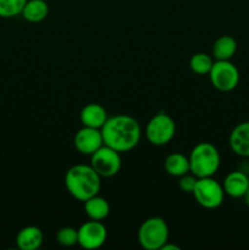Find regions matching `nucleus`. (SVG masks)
<instances>
[{"mask_svg": "<svg viewBox=\"0 0 249 250\" xmlns=\"http://www.w3.org/2000/svg\"><path fill=\"white\" fill-rule=\"evenodd\" d=\"M105 146L119 153H127L138 146L142 129L134 117L129 115H115L109 117L100 128Z\"/></svg>", "mask_w": 249, "mask_h": 250, "instance_id": "1", "label": "nucleus"}, {"mask_svg": "<svg viewBox=\"0 0 249 250\" xmlns=\"http://www.w3.org/2000/svg\"><path fill=\"white\" fill-rule=\"evenodd\" d=\"M65 187L75 199L84 203L98 195L102 188V177L90 165H75L66 172Z\"/></svg>", "mask_w": 249, "mask_h": 250, "instance_id": "2", "label": "nucleus"}, {"mask_svg": "<svg viewBox=\"0 0 249 250\" xmlns=\"http://www.w3.org/2000/svg\"><path fill=\"white\" fill-rule=\"evenodd\" d=\"M190 172L197 178L212 177L221 164V156L215 146L208 142L197 144L190 151L189 156Z\"/></svg>", "mask_w": 249, "mask_h": 250, "instance_id": "3", "label": "nucleus"}, {"mask_svg": "<svg viewBox=\"0 0 249 250\" xmlns=\"http://www.w3.org/2000/svg\"><path fill=\"white\" fill-rule=\"evenodd\" d=\"M138 242L145 250H161L168 242V226L163 217H149L138 229Z\"/></svg>", "mask_w": 249, "mask_h": 250, "instance_id": "4", "label": "nucleus"}, {"mask_svg": "<svg viewBox=\"0 0 249 250\" xmlns=\"http://www.w3.org/2000/svg\"><path fill=\"white\" fill-rule=\"evenodd\" d=\"M176 134V124L172 117L161 111L151 117L145 127V137L153 146H163L170 143Z\"/></svg>", "mask_w": 249, "mask_h": 250, "instance_id": "5", "label": "nucleus"}, {"mask_svg": "<svg viewBox=\"0 0 249 250\" xmlns=\"http://www.w3.org/2000/svg\"><path fill=\"white\" fill-rule=\"evenodd\" d=\"M193 195L200 207L205 209H217L222 205L226 194L221 183L212 177H204L198 178Z\"/></svg>", "mask_w": 249, "mask_h": 250, "instance_id": "6", "label": "nucleus"}, {"mask_svg": "<svg viewBox=\"0 0 249 250\" xmlns=\"http://www.w3.org/2000/svg\"><path fill=\"white\" fill-rule=\"evenodd\" d=\"M210 82L220 92H231L239 83V71L229 60H215L209 72Z\"/></svg>", "mask_w": 249, "mask_h": 250, "instance_id": "7", "label": "nucleus"}, {"mask_svg": "<svg viewBox=\"0 0 249 250\" xmlns=\"http://www.w3.org/2000/svg\"><path fill=\"white\" fill-rule=\"evenodd\" d=\"M89 165L102 178L114 177L121 170V153L104 144L90 155Z\"/></svg>", "mask_w": 249, "mask_h": 250, "instance_id": "8", "label": "nucleus"}, {"mask_svg": "<svg viewBox=\"0 0 249 250\" xmlns=\"http://www.w3.org/2000/svg\"><path fill=\"white\" fill-rule=\"evenodd\" d=\"M107 238V229L102 221L89 220L78 229V244L83 249L102 248Z\"/></svg>", "mask_w": 249, "mask_h": 250, "instance_id": "9", "label": "nucleus"}, {"mask_svg": "<svg viewBox=\"0 0 249 250\" xmlns=\"http://www.w3.org/2000/svg\"><path fill=\"white\" fill-rule=\"evenodd\" d=\"M75 148L78 153L82 155H92L98 150L100 146H104L103 134L99 128H92V127H84L78 129L73 139Z\"/></svg>", "mask_w": 249, "mask_h": 250, "instance_id": "10", "label": "nucleus"}, {"mask_svg": "<svg viewBox=\"0 0 249 250\" xmlns=\"http://www.w3.org/2000/svg\"><path fill=\"white\" fill-rule=\"evenodd\" d=\"M228 144L236 155L249 158V121L241 122L232 129Z\"/></svg>", "mask_w": 249, "mask_h": 250, "instance_id": "11", "label": "nucleus"}, {"mask_svg": "<svg viewBox=\"0 0 249 250\" xmlns=\"http://www.w3.org/2000/svg\"><path fill=\"white\" fill-rule=\"evenodd\" d=\"M109 119L107 111L105 107L100 104L90 103L85 105L80 114L81 124L84 127H92V128H102L106 120Z\"/></svg>", "mask_w": 249, "mask_h": 250, "instance_id": "12", "label": "nucleus"}, {"mask_svg": "<svg viewBox=\"0 0 249 250\" xmlns=\"http://www.w3.org/2000/svg\"><path fill=\"white\" fill-rule=\"evenodd\" d=\"M222 187L228 197L243 198L249 187V178L242 171H232L225 177Z\"/></svg>", "mask_w": 249, "mask_h": 250, "instance_id": "13", "label": "nucleus"}, {"mask_svg": "<svg viewBox=\"0 0 249 250\" xmlns=\"http://www.w3.org/2000/svg\"><path fill=\"white\" fill-rule=\"evenodd\" d=\"M43 232L37 226L23 227L16 236V244L21 250H37L43 244Z\"/></svg>", "mask_w": 249, "mask_h": 250, "instance_id": "14", "label": "nucleus"}, {"mask_svg": "<svg viewBox=\"0 0 249 250\" xmlns=\"http://www.w3.org/2000/svg\"><path fill=\"white\" fill-rule=\"evenodd\" d=\"M84 211L89 220L103 221L110 214V205L105 198L99 197V194L89 198L84 202Z\"/></svg>", "mask_w": 249, "mask_h": 250, "instance_id": "15", "label": "nucleus"}, {"mask_svg": "<svg viewBox=\"0 0 249 250\" xmlns=\"http://www.w3.org/2000/svg\"><path fill=\"white\" fill-rule=\"evenodd\" d=\"M165 171L172 177H182L190 172L189 159L181 153H172L165 159Z\"/></svg>", "mask_w": 249, "mask_h": 250, "instance_id": "16", "label": "nucleus"}, {"mask_svg": "<svg viewBox=\"0 0 249 250\" xmlns=\"http://www.w3.org/2000/svg\"><path fill=\"white\" fill-rule=\"evenodd\" d=\"M48 14L49 5L45 0H27L21 15L26 21L38 23L45 20Z\"/></svg>", "mask_w": 249, "mask_h": 250, "instance_id": "17", "label": "nucleus"}, {"mask_svg": "<svg viewBox=\"0 0 249 250\" xmlns=\"http://www.w3.org/2000/svg\"><path fill=\"white\" fill-rule=\"evenodd\" d=\"M237 51V42L231 36H221L212 45V56L215 60H231Z\"/></svg>", "mask_w": 249, "mask_h": 250, "instance_id": "18", "label": "nucleus"}, {"mask_svg": "<svg viewBox=\"0 0 249 250\" xmlns=\"http://www.w3.org/2000/svg\"><path fill=\"white\" fill-rule=\"evenodd\" d=\"M212 58L205 53H197L190 58L189 67L194 73L199 76L209 75L212 67Z\"/></svg>", "mask_w": 249, "mask_h": 250, "instance_id": "19", "label": "nucleus"}, {"mask_svg": "<svg viewBox=\"0 0 249 250\" xmlns=\"http://www.w3.org/2000/svg\"><path fill=\"white\" fill-rule=\"evenodd\" d=\"M27 0H0V17L11 19L22 14Z\"/></svg>", "mask_w": 249, "mask_h": 250, "instance_id": "20", "label": "nucleus"}, {"mask_svg": "<svg viewBox=\"0 0 249 250\" xmlns=\"http://www.w3.org/2000/svg\"><path fill=\"white\" fill-rule=\"evenodd\" d=\"M56 241L62 247H73L78 244V229L73 227H62L56 233Z\"/></svg>", "mask_w": 249, "mask_h": 250, "instance_id": "21", "label": "nucleus"}, {"mask_svg": "<svg viewBox=\"0 0 249 250\" xmlns=\"http://www.w3.org/2000/svg\"><path fill=\"white\" fill-rule=\"evenodd\" d=\"M198 178L194 175H185L182 177H180L178 180V187L182 192L187 193V194H193V190H194L195 185H197Z\"/></svg>", "mask_w": 249, "mask_h": 250, "instance_id": "22", "label": "nucleus"}, {"mask_svg": "<svg viewBox=\"0 0 249 250\" xmlns=\"http://www.w3.org/2000/svg\"><path fill=\"white\" fill-rule=\"evenodd\" d=\"M181 248L178 246H175V244H170L168 242H166L165 244L163 246L161 250H180Z\"/></svg>", "mask_w": 249, "mask_h": 250, "instance_id": "23", "label": "nucleus"}, {"mask_svg": "<svg viewBox=\"0 0 249 250\" xmlns=\"http://www.w3.org/2000/svg\"><path fill=\"white\" fill-rule=\"evenodd\" d=\"M243 199H244V203H246V204L249 207V187H248V189H247L246 194L243 195Z\"/></svg>", "mask_w": 249, "mask_h": 250, "instance_id": "24", "label": "nucleus"}]
</instances>
